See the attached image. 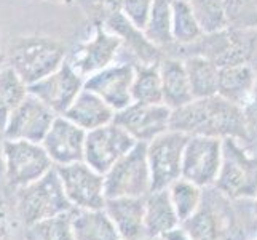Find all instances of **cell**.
<instances>
[{"instance_id": "obj_1", "label": "cell", "mask_w": 257, "mask_h": 240, "mask_svg": "<svg viewBox=\"0 0 257 240\" xmlns=\"http://www.w3.org/2000/svg\"><path fill=\"white\" fill-rule=\"evenodd\" d=\"M170 130L187 136L233 138L238 141L249 138L244 109L219 95L192 100L181 108L173 109Z\"/></svg>"}, {"instance_id": "obj_2", "label": "cell", "mask_w": 257, "mask_h": 240, "mask_svg": "<svg viewBox=\"0 0 257 240\" xmlns=\"http://www.w3.org/2000/svg\"><path fill=\"white\" fill-rule=\"evenodd\" d=\"M66 47L56 39L29 35L18 39L8 51L7 66H10L26 85H32L64 63Z\"/></svg>"}, {"instance_id": "obj_3", "label": "cell", "mask_w": 257, "mask_h": 240, "mask_svg": "<svg viewBox=\"0 0 257 240\" xmlns=\"http://www.w3.org/2000/svg\"><path fill=\"white\" fill-rule=\"evenodd\" d=\"M72 210L55 167L40 180L18 189L16 215L24 226L66 215Z\"/></svg>"}, {"instance_id": "obj_4", "label": "cell", "mask_w": 257, "mask_h": 240, "mask_svg": "<svg viewBox=\"0 0 257 240\" xmlns=\"http://www.w3.org/2000/svg\"><path fill=\"white\" fill-rule=\"evenodd\" d=\"M214 188L228 200H244L257 195V155L249 154L233 138L222 139V164Z\"/></svg>"}, {"instance_id": "obj_5", "label": "cell", "mask_w": 257, "mask_h": 240, "mask_svg": "<svg viewBox=\"0 0 257 240\" xmlns=\"http://www.w3.org/2000/svg\"><path fill=\"white\" fill-rule=\"evenodd\" d=\"M150 192V172L146 143H136L128 154L117 160L104 175L105 199L146 197Z\"/></svg>"}, {"instance_id": "obj_6", "label": "cell", "mask_w": 257, "mask_h": 240, "mask_svg": "<svg viewBox=\"0 0 257 240\" xmlns=\"http://www.w3.org/2000/svg\"><path fill=\"white\" fill-rule=\"evenodd\" d=\"M4 155L5 184L16 191L40 180L55 167L40 143L4 138Z\"/></svg>"}, {"instance_id": "obj_7", "label": "cell", "mask_w": 257, "mask_h": 240, "mask_svg": "<svg viewBox=\"0 0 257 240\" xmlns=\"http://www.w3.org/2000/svg\"><path fill=\"white\" fill-rule=\"evenodd\" d=\"M189 136L184 133L166 130L146 144L150 172V192L168 189L181 178L182 154Z\"/></svg>"}, {"instance_id": "obj_8", "label": "cell", "mask_w": 257, "mask_h": 240, "mask_svg": "<svg viewBox=\"0 0 257 240\" xmlns=\"http://www.w3.org/2000/svg\"><path fill=\"white\" fill-rule=\"evenodd\" d=\"M203 191V199L198 210L179 226L192 240H228L232 232L230 208H227L228 199L224 197L214 186Z\"/></svg>"}, {"instance_id": "obj_9", "label": "cell", "mask_w": 257, "mask_h": 240, "mask_svg": "<svg viewBox=\"0 0 257 240\" xmlns=\"http://www.w3.org/2000/svg\"><path fill=\"white\" fill-rule=\"evenodd\" d=\"M136 146V141L117 123H107L86 131L83 162L94 172L105 175L112 165Z\"/></svg>"}, {"instance_id": "obj_10", "label": "cell", "mask_w": 257, "mask_h": 240, "mask_svg": "<svg viewBox=\"0 0 257 240\" xmlns=\"http://www.w3.org/2000/svg\"><path fill=\"white\" fill-rule=\"evenodd\" d=\"M222 164V139L189 136L182 154L181 178L201 189L214 184Z\"/></svg>"}, {"instance_id": "obj_11", "label": "cell", "mask_w": 257, "mask_h": 240, "mask_svg": "<svg viewBox=\"0 0 257 240\" xmlns=\"http://www.w3.org/2000/svg\"><path fill=\"white\" fill-rule=\"evenodd\" d=\"M67 200L74 208L101 210L104 208V175L94 172L85 162L55 167Z\"/></svg>"}, {"instance_id": "obj_12", "label": "cell", "mask_w": 257, "mask_h": 240, "mask_svg": "<svg viewBox=\"0 0 257 240\" xmlns=\"http://www.w3.org/2000/svg\"><path fill=\"white\" fill-rule=\"evenodd\" d=\"M93 26V34L86 40L78 43L66 58L67 63L83 78L117 63V58L121 51V42L117 35L109 32L101 24Z\"/></svg>"}, {"instance_id": "obj_13", "label": "cell", "mask_w": 257, "mask_h": 240, "mask_svg": "<svg viewBox=\"0 0 257 240\" xmlns=\"http://www.w3.org/2000/svg\"><path fill=\"white\" fill-rule=\"evenodd\" d=\"M171 109L166 104L130 103L115 112L113 123L121 127L136 143H150L154 138L170 130Z\"/></svg>"}, {"instance_id": "obj_14", "label": "cell", "mask_w": 257, "mask_h": 240, "mask_svg": "<svg viewBox=\"0 0 257 240\" xmlns=\"http://www.w3.org/2000/svg\"><path fill=\"white\" fill-rule=\"evenodd\" d=\"M56 115L45 103L28 93L20 106L12 112L2 131L5 139H21L42 143Z\"/></svg>"}, {"instance_id": "obj_15", "label": "cell", "mask_w": 257, "mask_h": 240, "mask_svg": "<svg viewBox=\"0 0 257 240\" xmlns=\"http://www.w3.org/2000/svg\"><path fill=\"white\" fill-rule=\"evenodd\" d=\"M83 84L85 78L64 61L55 72L29 85L28 90L42 103H45L55 114L63 115L83 90Z\"/></svg>"}, {"instance_id": "obj_16", "label": "cell", "mask_w": 257, "mask_h": 240, "mask_svg": "<svg viewBox=\"0 0 257 240\" xmlns=\"http://www.w3.org/2000/svg\"><path fill=\"white\" fill-rule=\"evenodd\" d=\"M135 64L130 61H117L85 78L83 88L96 93L117 112L126 108L131 100V82Z\"/></svg>"}, {"instance_id": "obj_17", "label": "cell", "mask_w": 257, "mask_h": 240, "mask_svg": "<svg viewBox=\"0 0 257 240\" xmlns=\"http://www.w3.org/2000/svg\"><path fill=\"white\" fill-rule=\"evenodd\" d=\"M86 131L77 127L64 115H56L42 141L43 149L55 167L83 162Z\"/></svg>"}, {"instance_id": "obj_18", "label": "cell", "mask_w": 257, "mask_h": 240, "mask_svg": "<svg viewBox=\"0 0 257 240\" xmlns=\"http://www.w3.org/2000/svg\"><path fill=\"white\" fill-rule=\"evenodd\" d=\"M102 26L120 39L121 50L125 48L130 56L135 58V64H158L165 56V53L146 37L144 31L133 26L121 13L113 15Z\"/></svg>"}, {"instance_id": "obj_19", "label": "cell", "mask_w": 257, "mask_h": 240, "mask_svg": "<svg viewBox=\"0 0 257 240\" xmlns=\"http://www.w3.org/2000/svg\"><path fill=\"white\" fill-rule=\"evenodd\" d=\"M144 199L146 197L105 199L104 211L112 219L120 240H143L147 237L144 227Z\"/></svg>"}, {"instance_id": "obj_20", "label": "cell", "mask_w": 257, "mask_h": 240, "mask_svg": "<svg viewBox=\"0 0 257 240\" xmlns=\"http://www.w3.org/2000/svg\"><path fill=\"white\" fill-rule=\"evenodd\" d=\"M257 90V72L249 64L219 67L217 95L240 108H246Z\"/></svg>"}, {"instance_id": "obj_21", "label": "cell", "mask_w": 257, "mask_h": 240, "mask_svg": "<svg viewBox=\"0 0 257 240\" xmlns=\"http://www.w3.org/2000/svg\"><path fill=\"white\" fill-rule=\"evenodd\" d=\"M162 80V100L171 111L193 100L189 77L181 58L165 55L158 63Z\"/></svg>"}, {"instance_id": "obj_22", "label": "cell", "mask_w": 257, "mask_h": 240, "mask_svg": "<svg viewBox=\"0 0 257 240\" xmlns=\"http://www.w3.org/2000/svg\"><path fill=\"white\" fill-rule=\"evenodd\" d=\"M63 115L70 122H74L77 127L90 131L110 123L113 120L115 111L107 103L102 101V98L83 88Z\"/></svg>"}, {"instance_id": "obj_23", "label": "cell", "mask_w": 257, "mask_h": 240, "mask_svg": "<svg viewBox=\"0 0 257 240\" xmlns=\"http://www.w3.org/2000/svg\"><path fill=\"white\" fill-rule=\"evenodd\" d=\"M179 226V218L168 189L152 191L144 199V227L147 237H162Z\"/></svg>"}, {"instance_id": "obj_24", "label": "cell", "mask_w": 257, "mask_h": 240, "mask_svg": "<svg viewBox=\"0 0 257 240\" xmlns=\"http://www.w3.org/2000/svg\"><path fill=\"white\" fill-rule=\"evenodd\" d=\"M70 226L75 240H120L117 229L104 208H74L70 211Z\"/></svg>"}, {"instance_id": "obj_25", "label": "cell", "mask_w": 257, "mask_h": 240, "mask_svg": "<svg viewBox=\"0 0 257 240\" xmlns=\"http://www.w3.org/2000/svg\"><path fill=\"white\" fill-rule=\"evenodd\" d=\"M182 61H184L185 72H187L189 77L193 100L217 95L219 67L212 61L197 55L187 56Z\"/></svg>"}, {"instance_id": "obj_26", "label": "cell", "mask_w": 257, "mask_h": 240, "mask_svg": "<svg viewBox=\"0 0 257 240\" xmlns=\"http://www.w3.org/2000/svg\"><path fill=\"white\" fill-rule=\"evenodd\" d=\"M133 103L160 104L162 100V80L158 64H135V75L131 82Z\"/></svg>"}, {"instance_id": "obj_27", "label": "cell", "mask_w": 257, "mask_h": 240, "mask_svg": "<svg viewBox=\"0 0 257 240\" xmlns=\"http://www.w3.org/2000/svg\"><path fill=\"white\" fill-rule=\"evenodd\" d=\"M171 34L176 47H185L197 42L203 34L189 0H173L171 4Z\"/></svg>"}, {"instance_id": "obj_28", "label": "cell", "mask_w": 257, "mask_h": 240, "mask_svg": "<svg viewBox=\"0 0 257 240\" xmlns=\"http://www.w3.org/2000/svg\"><path fill=\"white\" fill-rule=\"evenodd\" d=\"M28 93V85L18 77L10 66L5 64L0 69V135H2L12 112L20 106Z\"/></svg>"}, {"instance_id": "obj_29", "label": "cell", "mask_w": 257, "mask_h": 240, "mask_svg": "<svg viewBox=\"0 0 257 240\" xmlns=\"http://www.w3.org/2000/svg\"><path fill=\"white\" fill-rule=\"evenodd\" d=\"M171 4L173 0H154L152 12L144 28L146 37L163 53L174 45L171 34Z\"/></svg>"}, {"instance_id": "obj_30", "label": "cell", "mask_w": 257, "mask_h": 240, "mask_svg": "<svg viewBox=\"0 0 257 240\" xmlns=\"http://www.w3.org/2000/svg\"><path fill=\"white\" fill-rule=\"evenodd\" d=\"M168 192H170V199L176 210V215L179 218V223L190 218L198 210L203 199V189L200 186L184 180V178L176 180L168 188Z\"/></svg>"}, {"instance_id": "obj_31", "label": "cell", "mask_w": 257, "mask_h": 240, "mask_svg": "<svg viewBox=\"0 0 257 240\" xmlns=\"http://www.w3.org/2000/svg\"><path fill=\"white\" fill-rule=\"evenodd\" d=\"M201 31L212 34L227 29L224 0H189Z\"/></svg>"}, {"instance_id": "obj_32", "label": "cell", "mask_w": 257, "mask_h": 240, "mask_svg": "<svg viewBox=\"0 0 257 240\" xmlns=\"http://www.w3.org/2000/svg\"><path fill=\"white\" fill-rule=\"evenodd\" d=\"M24 240H75L70 226V213L26 226Z\"/></svg>"}, {"instance_id": "obj_33", "label": "cell", "mask_w": 257, "mask_h": 240, "mask_svg": "<svg viewBox=\"0 0 257 240\" xmlns=\"http://www.w3.org/2000/svg\"><path fill=\"white\" fill-rule=\"evenodd\" d=\"M227 26L232 29H257V0H224Z\"/></svg>"}, {"instance_id": "obj_34", "label": "cell", "mask_w": 257, "mask_h": 240, "mask_svg": "<svg viewBox=\"0 0 257 240\" xmlns=\"http://www.w3.org/2000/svg\"><path fill=\"white\" fill-rule=\"evenodd\" d=\"M93 24H104L113 15L121 13V0H75Z\"/></svg>"}, {"instance_id": "obj_35", "label": "cell", "mask_w": 257, "mask_h": 240, "mask_svg": "<svg viewBox=\"0 0 257 240\" xmlns=\"http://www.w3.org/2000/svg\"><path fill=\"white\" fill-rule=\"evenodd\" d=\"M152 5L154 0H121V15L133 26L144 31L152 12Z\"/></svg>"}, {"instance_id": "obj_36", "label": "cell", "mask_w": 257, "mask_h": 240, "mask_svg": "<svg viewBox=\"0 0 257 240\" xmlns=\"http://www.w3.org/2000/svg\"><path fill=\"white\" fill-rule=\"evenodd\" d=\"M13 219L7 200L0 197V240H12L13 237Z\"/></svg>"}, {"instance_id": "obj_37", "label": "cell", "mask_w": 257, "mask_h": 240, "mask_svg": "<svg viewBox=\"0 0 257 240\" xmlns=\"http://www.w3.org/2000/svg\"><path fill=\"white\" fill-rule=\"evenodd\" d=\"M246 64H249L255 70V72H257V29L247 31Z\"/></svg>"}, {"instance_id": "obj_38", "label": "cell", "mask_w": 257, "mask_h": 240, "mask_svg": "<svg viewBox=\"0 0 257 240\" xmlns=\"http://www.w3.org/2000/svg\"><path fill=\"white\" fill-rule=\"evenodd\" d=\"M160 238L162 240H192L187 234H185V230L181 226H177L173 230H170V232L163 234Z\"/></svg>"}, {"instance_id": "obj_39", "label": "cell", "mask_w": 257, "mask_h": 240, "mask_svg": "<svg viewBox=\"0 0 257 240\" xmlns=\"http://www.w3.org/2000/svg\"><path fill=\"white\" fill-rule=\"evenodd\" d=\"M5 184V155H4V136L0 135V188Z\"/></svg>"}, {"instance_id": "obj_40", "label": "cell", "mask_w": 257, "mask_h": 240, "mask_svg": "<svg viewBox=\"0 0 257 240\" xmlns=\"http://www.w3.org/2000/svg\"><path fill=\"white\" fill-rule=\"evenodd\" d=\"M56 2L64 4V5H74V4H75V0H56Z\"/></svg>"}, {"instance_id": "obj_41", "label": "cell", "mask_w": 257, "mask_h": 240, "mask_svg": "<svg viewBox=\"0 0 257 240\" xmlns=\"http://www.w3.org/2000/svg\"><path fill=\"white\" fill-rule=\"evenodd\" d=\"M254 215H255V221H257V195L254 197Z\"/></svg>"}, {"instance_id": "obj_42", "label": "cell", "mask_w": 257, "mask_h": 240, "mask_svg": "<svg viewBox=\"0 0 257 240\" xmlns=\"http://www.w3.org/2000/svg\"><path fill=\"white\" fill-rule=\"evenodd\" d=\"M252 240H257V235H255V237H254V238H252Z\"/></svg>"}, {"instance_id": "obj_43", "label": "cell", "mask_w": 257, "mask_h": 240, "mask_svg": "<svg viewBox=\"0 0 257 240\" xmlns=\"http://www.w3.org/2000/svg\"><path fill=\"white\" fill-rule=\"evenodd\" d=\"M39 2H45V0H39Z\"/></svg>"}]
</instances>
